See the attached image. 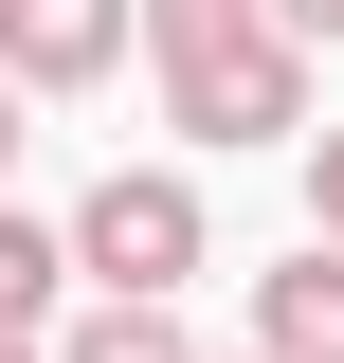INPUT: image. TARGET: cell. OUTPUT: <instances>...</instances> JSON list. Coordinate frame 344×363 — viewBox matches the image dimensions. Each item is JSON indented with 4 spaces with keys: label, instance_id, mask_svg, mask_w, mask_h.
<instances>
[{
    "label": "cell",
    "instance_id": "cell-1",
    "mask_svg": "<svg viewBox=\"0 0 344 363\" xmlns=\"http://www.w3.org/2000/svg\"><path fill=\"white\" fill-rule=\"evenodd\" d=\"M145 55H164L181 145H290L308 128V37L272 0H145Z\"/></svg>",
    "mask_w": 344,
    "mask_h": 363
},
{
    "label": "cell",
    "instance_id": "cell-3",
    "mask_svg": "<svg viewBox=\"0 0 344 363\" xmlns=\"http://www.w3.org/2000/svg\"><path fill=\"white\" fill-rule=\"evenodd\" d=\"M145 37V0H0V73L18 91H109Z\"/></svg>",
    "mask_w": 344,
    "mask_h": 363
},
{
    "label": "cell",
    "instance_id": "cell-4",
    "mask_svg": "<svg viewBox=\"0 0 344 363\" xmlns=\"http://www.w3.org/2000/svg\"><path fill=\"white\" fill-rule=\"evenodd\" d=\"M254 363H344V236H308L290 272H254Z\"/></svg>",
    "mask_w": 344,
    "mask_h": 363
},
{
    "label": "cell",
    "instance_id": "cell-5",
    "mask_svg": "<svg viewBox=\"0 0 344 363\" xmlns=\"http://www.w3.org/2000/svg\"><path fill=\"white\" fill-rule=\"evenodd\" d=\"M55 363H200V345H181V309H145V291H91V309L55 327Z\"/></svg>",
    "mask_w": 344,
    "mask_h": 363
},
{
    "label": "cell",
    "instance_id": "cell-9",
    "mask_svg": "<svg viewBox=\"0 0 344 363\" xmlns=\"http://www.w3.org/2000/svg\"><path fill=\"white\" fill-rule=\"evenodd\" d=\"M272 18H290V37H344V0H272Z\"/></svg>",
    "mask_w": 344,
    "mask_h": 363
},
{
    "label": "cell",
    "instance_id": "cell-10",
    "mask_svg": "<svg viewBox=\"0 0 344 363\" xmlns=\"http://www.w3.org/2000/svg\"><path fill=\"white\" fill-rule=\"evenodd\" d=\"M0 363H37V345H0Z\"/></svg>",
    "mask_w": 344,
    "mask_h": 363
},
{
    "label": "cell",
    "instance_id": "cell-7",
    "mask_svg": "<svg viewBox=\"0 0 344 363\" xmlns=\"http://www.w3.org/2000/svg\"><path fill=\"white\" fill-rule=\"evenodd\" d=\"M308 236H344V128L308 145Z\"/></svg>",
    "mask_w": 344,
    "mask_h": 363
},
{
    "label": "cell",
    "instance_id": "cell-6",
    "mask_svg": "<svg viewBox=\"0 0 344 363\" xmlns=\"http://www.w3.org/2000/svg\"><path fill=\"white\" fill-rule=\"evenodd\" d=\"M55 272H73V236H55V218H0V345L55 327Z\"/></svg>",
    "mask_w": 344,
    "mask_h": 363
},
{
    "label": "cell",
    "instance_id": "cell-2",
    "mask_svg": "<svg viewBox=\"0 0 344 363\" xmlns=\"http://www.w3.org/2000/svg\"><path fill=\"white\" fill-rule=\"evenodd\" d=\"M55 236H73V272H91V291H145V309H181V272L217 255V236H200V182H181V164H109L73 218H55Z\"/></svg>",
    "mask_w": 344,
    "mask_h": 363
},
{
    "label": "cell",
    "instance_id": "cell-8",
    "mask_svg": "<svg viewBox=\"0 0 344 363\" xmlns=\"http://www.w3.org/2000/svg\"><path fill=\"white\" fill-rule=\"evenodd\" d=\"M18 128H37V91H18V73H0V164H18Z\"/></svg>",
    "mask_w": 344,
    "mask_h": 363
}]
</instances>
